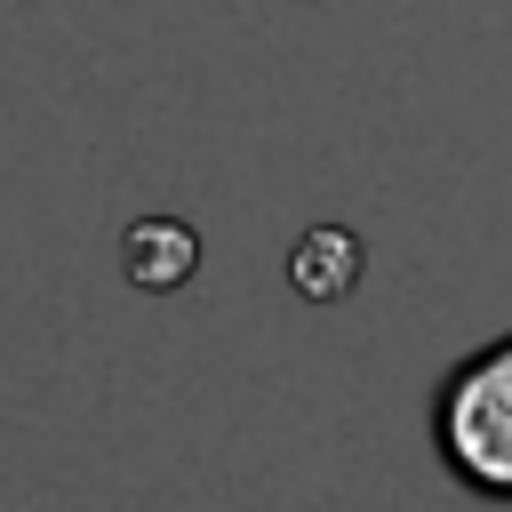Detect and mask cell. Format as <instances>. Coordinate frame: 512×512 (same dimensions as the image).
<instances>
[{
	"label": "cell",
	"instance_id": "obj_3",
	"mask_svg": "<svg viewBox=\"0 0 512 512\" xmlns=\"http://www.w3.org/2000/svg\"><path fill=\"white\" fill-rule=\"evenodd\" d=\"M288 272H296V288H304V296H344V288H352V272H360V240H352V232H336V224H320L312 240H296Z\"/></svg>",
	"mask_w": 512,
	"mask_h": 512
},
{
	"label": "cell",
	"instance_id": "obj_1",
	"mask_svg": "<svg viewBox=\"0 0 512 512\" xmlns=\"http://www.w3.org/2000/svg\"><path fill=\"white\" fill-rule=\"evenodd\" d=\"M432 448L480 504H512V328L472 344L432 384Z\"/></svg>",
	"mask_w": 512,
	"mask_h": 512
},
{
	"label": "cell",
	"instance_id": "obj_2",
	"mask_svg": "<svg viewBox=\"0 0 512 512\" xmlns=\"http://www.w3.org/2000/svg\"><path fill=\"white\" fill-rule=\"evenodd\" d=\"M192 264H200V240H192L184 224L152 216V224H136V232H128V272H136L144 288H176Z\"/></svg>",
	"mask_w": 512,
	"mask_h": 512
}]
</instances>
